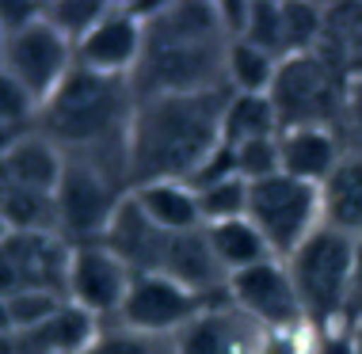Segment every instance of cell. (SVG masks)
Returning a JSON list of instances; mask_svg holds the SVG:
<instances>
[{
	"label": "cell",
	"instance_id": "cell-4",
	"mask_svg": "<svg viewBox=\"0 0 362 354\" xmlns=\"http://www.w3.org/2000/svg\"><path fill=\"white\" fill-rule=\"evenodd\" d=\"M298 290L309 331H328L347 324L351 278H355V240L320 225L290 259H282Z\"/></svg>",
	"mask_w": 362,
	"mask_h": 354
},
{
	"label": "cell",
	"instance_id": "cell-22",
	"mask_svg": "<svg viewBox=\"0 0 362 354\" xmlns=\"http://www.w3.org/2000/svg\"><path fill=\"white\" fill-rule=\"evenodd\" d=\"M279 111L271 103V95H229L221 118V137L225 145H244V141H259V137H279Z\"/></svg>",
	"mask_w": 362,
	"mask_h": 354
},
{
	"label": "cell",
	"instance_id": "cell-5",
	"mask_svg": "<svg viewBox=\"0 0 362 354\" xmlns=\"http://www.w3.org/2000/svg\"><path fill=\"white\" fill-rule=\"evenodd\" d=\"M347 88L351 76H344V61L332 54H298L279 65L275 88H271V103L279 111V126H332L339 130L347 111Z\"/></svg>",
	"mask_w": 362,
	"mask_h": 354
},
{
	"label": "cell",
	"instance_id": "cell-11",
	"mask_svg": "<svg viewBox=\"0 0 362 354\" xmlns=\"http://www.w3.org/2000/svg\"><path fill=\"white\" fill-rule=\"evenodd\" d=\"M76 69V50L69 38H62L46 19L23 27L4 46V73H12L38 103H46Z\"/></svg>",
	"mask_w": 362,
	"mask_h": 354
},
{
	"label": "cell",
	"instance_id": "cell-31",
	"mask_svg": "<svg viewBox=\"0 0 362 354\" xmlns=\"http://www.w3.org/2000/svg\"><path fill=\"white\" fill-rule=\"evenodd\" d=\"M339 137H344L347 153L362 156V73H351L347 111H344V122H339Z\"/></svg>",
	"mask_w": 362,
	"mask_h": 354
},
{
	"label": "cell",
	"instance_id": "cell-26",
	"mask_svg": "<svg viewBox=\"0 0 362 354\" xmlns=\"http://www.w3.org/2000/svg\"><path fill=\"white\" fill-rule=\"evenodd\" d=\"M103 12H107V4H88V0H54V4H42V19L62 38H69L73 50H76V42L95 27V19H100Z\"/></svg>",
	"mask_w": 362,
	"mask_h": 354
},
{
	"label": "cell",
	"instance_id": "cell-28",
	"mask_svg": "<svg viewBox=\"0 0 362 354\" xmlns=\"http://www.w3.org/2000/svg\"><path fill=\"white\" fill-rule=\"evenodd\" d=\"M240 42H252L271 57L286 61V31H282V4H252L248 8V27Z\"/></svg>",
	"mask_w": 362,
	"mask_h": 354
},
{
	"label": "cell",
	"instance_id": "cell-33",
	"mask_svg": "<svg viewBox=\"0 0 362 354\" xmlns=\"http://www.w3.org/2000/svg\"><path fill=\"white\" fill-rule=\"evenodd\" d=\"M305 354H355V343H351L347 324L344 328H328V331H313Z\"/></svg>",
	"mask_w": 362,
	"mask_h": 354
},
{
	"label": "cell",
	"instance_id": "cell-32",
	"mask_svg": "<svg viewBox=\"0 0 362 354\" xmlns=\"http://www.w3.org/2000/svg\"><path fill=\"white\" fill-rule=\"evenodd\" d=\"M42 19V4H16V0H0V27H4V35L12 38V35H19L23 27H31V23H38Z\"/></svg>",
	"mask_w": 362,
	"mask_h": 354
},
{
	"label": "cell",
	"instance_id": "cell-36",
	"mask_svg": "<svg viewBox=\"0 0 362 354\" xmlns=\"http://www.w3.org/2000/svg\"><path fill=\"white\" fill-rule=\"evenodd\" d=\"M347 331H351V343H355V354H362V317H358V320H351V324H347Z\"/></svg>",
	"mask_w": 362,
	"mask_h": 354
},
{
	"label": "cell",
	"instance_id": "cell-9",
	"mask_svg": "<svg viewBox=\"0 0 362 354\" xmlns=\"http://www.w3.org/2000/svg\"><path fill=\"white\" fill-rule=\"evenodd\" d=\"M134 271L115 255L107 244H73L69 255V278H65V297L76 309L100 324H115L122 312V301L130 293Z\"/></svg>",
	"mask_w": 362,
	"mask_h": 354
},
{
	"label": "cell",
	"instance_id": "cell-16",
	"mask_svg": "<svg viewBox=\"0 0 362 354\" xmlns=\"http://www.w3.org/2000/svg\"><path fill=\"white\" fill-rule=\"evenodd\" d=\"M130 202L141 210V218L156 225L164 232H194L206 229L202 225V210H199V191L191 183H175V179H160V183H141L130 191Z\"/></svg>",
	"mask_w": 362,
	"mask_h": 354
},
{
	"label": "cell",
	"instance_id": "cell-7",
	"mask_svg": "<svg viewBox=\"0 0 362 354\" xmlns=\"http://www.w3.org/2000/svg\"><path fill=\"white\" fill-rule=\"evenodd\" d=\"M248 221L259 229L275 259H290L320 229V187L282 172L248 183Z\"/></svg>",
	"mask_w": 362,
	"mask_h": 354
},
{
	"label": "cell",
	"instance_id": "cell-15",
	"mask_svg": "<svg viewBox=\"0 0 362 354\" xmlns=\"http://www.w3.org/2000/svg\"><path fill=\"white\" fill-rule=\"evenodd\" d=\"M344 156H347V145L332 126H293V130L279 134L282 175H290V179L320 187L339 168Z\"/></svg>",
	"mask_w": 362,
	"mask_h": 354
},
{
	"label": "cell",
	"instance_id": "cell-13",
	"mask_svg": "<svg viewBox=\"0 0 362 354\" xmlns=\"http://www.w3.org/2000/svg\"><path fill=\"white\" fill-rule=\"evenodd\" d=\"M145 46V16L138 4H107L95 27L76 42V65L100 76L130 81L141 61Z\"/></svg>",
	"mask_w": 362,
	"mask_h": 354
},
{
	"label": "cell",
	"instance_id": "cell-34",
	"mask_svg": "<svg viewBox=\"0 0 362 354\" xmlns=\"http://www.w3.org/2000/svg\"><path fill=\"white\" fill-rule=\"evenodd\" d=\"M362 317V240H355V278H351V305H347V324Z\"/></svg>",
	"mask_w": 362,
	"mask_h": 354
},
{
	"label": "cell",
	"instance_id": "cell-20",
	"mask_svg": "<svg viewBox=\"0 0 362 354\" xmlns=\"http://www.w3.org/2000/svg\"><path fill=\"white\" fill-rule=\"evenodd\" d=\"M0 221H4L8 232H57L54 194L12 183L0 172Z\"/></svg>",
	"mask_w": 362,
	"mask_h": 354
},
{
	"label": "cell",
	"instance_id": "cell-18",
	"mask_svg": "<svg viewBox=\"0 0 362 354\" xmlns=\"http://www.w3.org/2000/svg\"><path fill=\"white\" fill-rule=\"evenodd\" d=\"M95 331H100V320L88 317L76 305H65L35 331H19L16 354H84Z\"/></svg>",
	"mask_w": 362,
	"mask_h": 354
},
{
	"label": "cell",
	"instance_id": "cell-21",
	"mask_svg": "<svg viewBox=\"0 0 362 354\" xmlns=\"http://www.w3.org/2000/svg\"><path fill=\"white\" fill-rule=\"evenodd\" d=\"M206 236H210L214 255L221 259V267L229 271V278H233V274H240V271H248V267H259V263L275 259L271 248H267V240H263L259 229L248 218L206 225Z\"/></svg>",
	"mask_w": 362,
	"mask_h": 354
},
{
	"label": "cell",
	"instance_id": "cell-6",
	"mask_svg": "<svg viewBox=\"0 0 362 354\" xmlns=\"http://www.w3.org/2000/svg\"><path fill=\"white\" fill-rule=\"evenodd\" d=\"M126 199H130L126 172L95 160H69L65 156L62 183L54 191L57 232L69 244H100Z\"/></svg>",
	"mask_w": 362,
	"mask_h": 354
},
{
	"label": "cell",
	"instance_id": "cell-38",
	"mask_svg": "<svg viewBox=\"0 0 362 354\" xmlns=\"http://www.w3.org/2000/svg\"><path fill=\"white\" fill-rule=\"evenodd\" d=\"M4 236H8V229H4V221H0V240H4Z\"/></svg>",
	"mask_w": 362,
	"mask_h": 354
},
{
	"label": "cell",
	"instance_id": "cell-8",
	"mask_svg": "<svg viewBox=\"0 0 362 354\" xmlns=\"http://www.w3.org/2000/svg\"><path fill=\"white\" fill-rule=\"evenodd\" d=\"M73 244L62 232H8L0 240V297L35 290L65 293Z\"/></svg>",
	"mask_w": 362,
	"mask_h": 354
},
{
	"label": "cell",
	"instance_id": "cell-10",
	"mask_svg": "<svg viewBox=\"0 0 362 354\" xmlns=\"http://www.w3.org/2000/svg\"><path fill=\"white\" fill-rule=\"evenodd\" d=\"M229 305L240 309L248 320H256L263 331H305L298 290L282 259H267L259 267H248L229 278Z\"/></svg>",
	"mask_w": 362,
	"mask_h": 354
},
{
	"label": "cell",
	"instance_id": "cell-19",
	"mask_svg": "<svg viewBox=\"0 0 362 354\" xmlns=\"http://www.w3.org/2000/svg\"><path fill=\"white\" fill-rule=\"evenodd\" d=\"M0 172L12 183H23V187H31V191L54 194L57 183H62V172H65V153L57 149L50 137L31 130L12 153L0 156Z\"/></svg>",
	"mask_w": 362,
	"mask_h": 354
},
{
	"label": "cell",
	"instance_id": "cell-23",
	"mask_svg": "<svg viewBox=\"0 0 362 354\" xmlns=\"http://www.w3.org/2000/svg\"><path fill=\"white\" fill-rule=\"evenodd\" d=\"M279 57H271L267 50L252 42H233L229 57H225V84L237 95H271L279 76Z\"/></svg>",
	"mask_w": 362,
	"mask_h": 354
},
{
	"label": "cell",
	"instance_id": "cell-37",
	"mask_svg": "<svg viewBox=\"0 0 362 354\" xmlns=\"http://www.w3.org/2000/svg\"><path fill=\"white\" fill-rule=\"evenodd\" d=\"M4 46H8V35H4V27H0V69H4Z\"/></svg>",
	"mask_w": 362,
	"mask_h": 354
},
{
	"label": "cell",
	"instance_id": "cell-17",
	"mask_svg": "<svg viewBox=\"0 0 362 354\" xmlns=\"http://www.w3.org/2000/svg\"><path fill=\"white\" fill-rule=\"evenodd\" d=\"M320 225L362 240V156L347 153L339 168L320 183Z\"/></svg>",
	"mask_w": 362,
	"mask_h": 354
},
{
	"label": "cell",
	"instance_id": "cell-24",
	"mask_svg": "<svg viewBox=\"0 0 362 354\" xmlns=\"http://www.w3.org/2000/svg\"><path fill=\"white\" fill-rule=\"evenodd\" d=\"M84 354H175V336H149V331H134L115 320L100 324Z\"/></svg>",
	"mask_w": 362,
	"mask_h": 354
},
{
	"label": "cell",
	"instance_id": "cell-14",
	"mask_svg": "<svg viewBox=\"0 0 362 354\" xmlns=\"http://www.w3.org/2000/svg\"><path fill=\"white\" fill-rule=\"evenodd\" d=\"M175 354H267V331L225 297L175 336Z\"/></svg>",
	"mask_w": 362,
	"mask_h": 354
},
{
	"label": "cell",
	"instance_id": "cell-30",
	"mask_svg": "<svg viewBox=\"0 0 362 354\" xmlns=\"http://www.w3.org/2000/svg\"><path fill=\"white\" fill-rule=\"evenodd\" d=\"M38 103L12 73L0 69V122L4 126H19V130H35L38 122Z\"/></svg>",
	"mask_w": 362,
	"mask_h": 354
},
{
	"label": "cell",
	"instance_id": "cell-12",
	"mask_svg": "<svg viewBox=\"0 0 362 354\" xmlns=\"http://www.w3.org/2000/svg\"><path fill=\"white\" fill-rule=\"evenodd\" d=\"M218 301H206L199 293L183 290L180 282L160 278V274H134L130 293L122 301L119 324L134 331H149V336H180L183 328L202 317Z\"/></svg>",
	"mask_w": 362,
	"mask_h": 354
},
{
	"label": "cell",
	"instance_id": "cell-2",
	"mask_svg": "<svg viewBox=\"0 0 362 354\" xmlns=\"http://www.w3.org/2000/svg\"><path fill=\"white\" fill-rule=\"evenodd\" d=\"M141 16L145 46L130 76L134 100L229 88L225 84V57H229L233 42L221 27L218 4L172 0V4L141 8Z\"/></svg>",
	"mask_w": 362,
	"mask_h": 354
},
{
	"label": "cell",
	"instance_id": "cell-1",
	"mask_svg": "<svg viewBox=\"0 0 362 354\" xmlns=\"http://www.w3.org/2000/svg\"><path fill=\"white\" fill-rule=\"evenodd\" d=\"M233 88L191 95H145L134 107L126 137V175L130 191L141 183H194L199 172L225 145L221 118Z\"/></svg>",
	"mask_w": 362,
	"mask_h": 354
},
{
	"label": "cell",
	"instance_id": "cell-3",
	"mask_svg": "<svg viewBox=\"0 0 362 354\" xmlns=\"http://www.w3.org/2000/svg\"><path fill=\"white\" fill-rule=\"evenodd\" d=\"M134 107L138 100L130 81L100 76L76 65L65 84L38 107L35 130L50 137L69 160H95L126 172V137H130Z\"/></svg>",
	"mask_w": 362,
	"mask_h": 354
},
{
	"label": "cell",
	"instance_id": "cell-25",
	"mask_svg": "<svg viewBox=\"0 0 362 354\" xmlns=\"http://www.w3.org/2000/svg\"><path fill=\"white\" fill-rule=\"evenodd\" d=\"M194 191H199L202 225H218V221H233V218H248V183H244L240 175L202 183V187H194Z\"/></svg>",
	"mask_w": 362,
	"mask_h": 354
},
{
	"label": "cell",
	"instance_id": "cell-29",
	"mask_svg": "<svg viewBox=\"0 0 362 354\" xmlns=\"http://www.w3.org/2000/svg\"><path fill=\"white\" fill-rule=\"evenodd\" d=\"M4 301H8V317H12L16 336H19V331H35L38 324H46L57 309H65V305H69L65 293H54V290L16 293V297H4Z\"/></svg>",
	"mask_w": 362,
	"mask_h": 354
},
{
	"label": "cell",
	"instance_id": "cell-27",
	"mask_svg": "<svg viewBox=\"0 0 362 354\" xmlns=\"http://www.w3.org/2000/svg\"><path fill=\"white\" fill-rule=\"evenodd\" d=\"M233 153V168L244 183H259L282 172L279 160V137H259V141H244V145H229Z\"/></svg>",
	"mask_w": 362,
	"mask_h": 354
},
{
	"label": "cell",
	"instance_id": "cell-35",
	"mask_svg": "<svg viewBox=\"0 0 362 354\" xmlns=\"http://www.w3.org/2000/svg\"><path fill=\"white\" fill-rule=\"evenodd\" d=\"M8 336H16V328H12V317H8V301L0 297V339H8Z\"/></svg>",
	"mask_w": 362,
	"mask_h": 354
}]
</instances>
